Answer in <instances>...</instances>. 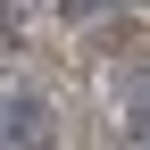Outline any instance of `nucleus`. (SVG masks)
Segmentation results:
<instances>
[{
    "instance_id": "obj_1",
    "label": "nucleus",
    "mask_w": 150,
    "mask_h": 150,
    "mask_svg": "<svg viewBox=\"0 0 150 150\" xmlns=\"http://www.w3.org/2000/svg\"><path fill=\"white\" fill-rule=\"evenodd\" d=\"M59 142V117L33 83H8L0 75V150H50Z\"/></svg>"
},
{
    "instance_id": "obj_2",
    "label": "nucleus",
    "mask_w": 150,
    "mask_h": 150,
    "mask_svg": "<svg viewBox=\"0 0 150 150\" xmlns=\"http://www.w3.org/2000/svg\"><path fill=\"white\" fill-rule=\"evenodd\" d=\"M108 92H117V117H125V134H134V150H150V59L125 67Z\"/></svg>"
},
{
    "instance_id": "obj_3",
    "label": "nucleus",
    "mask_w": 150,
    "mask_h": 150,
    "mask_svg": "<svg viewBox=\"0 0 150 150\" xmlns=\"http://www.w3.org/2000/svg\"><path fill=\"white\" fill-rule=\"evenodd\" d=\"M67 8H100V0H67Z\"/></svg>"
}]
</instances>
